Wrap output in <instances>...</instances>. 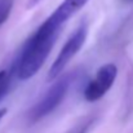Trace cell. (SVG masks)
I'll return each instance as SVG.
<instances>
[{"instance_id": "obj_3", "label": "cell", "mask_w": 133, "mask_h": 133, "mask_svg": "<svg viewBox=\"0 0 133 133\" xmlns=\"http://www.w3.org/2000/svg\"><path fill=\"white\" fill-rule=\"evenodd\" d=\"M87 36H88V23L85 21H83L72 31L70 38L63 44L61 52L58 53L57 58L53 61V63L48 71V75H46L48 80H54L58 75H61L63 69L74 58V56L83 48V45L87 40Z\"/></svg>"}, {"instance_id": "obj_9", "label": "cell", "mask_w": 133, "mask_h": 133, "mask_svg": "<svg viewBox=\"0 0 133 133\" xmlns=\"http://www.w3.org/2000/svg\"><path fill=\"white\" fill-rule=\"evenodd\" d=\"M40 1H42V0H27V1H26V8H27V9H32V8L36 6Z\"/></svg>"}, {"instance_id": "obj_5", "label": "cell", "mask_w": 133, "mask_h": 133, "mask_svg": "<svg viewBox=\"0 0 133 133\" xmlns=\"http://www.w3.org/2000/svg\"><path fill=\"white\" fill-rule=\"evenodd\" d=\"M89 0H63L54 10L53 13L46 18L53 25L62 27L63 23H66L76 12H79Z\"/></svg>"}, {"instance_id": "obj_11", "label": "cell", "mask_w": 133, "mask_h": 133, "mask_svg": "<svg viewBox=\"0 0 133 133\" xmlns=\"http://www.w3.org/2000/svg\"><path fill=\"white\" fill-rule=\"evenodd\" d=\"M123 1H128L129 3V1H133V0H123Z\"/></svg>"}, {"instance_id": "obj_2", "label": "cell", "mask_w": 133, "mask_h": 133, "mask_svg": "<svg viewBox=\"0 0 133 133\" xmlns=\"http://www.w3.org/2000/svg\"><path fill=\"white\" fill-rule=\"evenodd\" d=\"M75 80V74H66L62 76H57L53 84L44 92V94L39 98V101L30 109L29 111V120L31 123H36L40 119L45 118L50 112H53L65 99L66 94L69 93L71 84Z\"/></svg>"}, {"instance_id": "obj_8", "label": "cell", "mask_w": 133, "mask_h": 133, "mask_svg": "<svg viewBox=\"0 0 133 133\" xmlns=\"http://www.w3.org/2000/svg\"><path fill=\"white\" fill-rule=\"evenodd\" d=\"M90 124H92V120H89V122H87V123H84L82 127H79L76 131H74L72 133H87V131L90 128Z\"/></svg>"}, {"instance_id": "obj_4", "label": "cell", "mask_w": 133, "mask_h": 133, "mask_svg": "<svg viewBox=\"0 0 133 133\" xmlns=\"http://www.w3.org/2000/svg\"><path fill=\"white\" fill-rule=\"evenodd\" d=\"M118 75V67L114 63H106L101 66L94 78L85 85L83 96L87 102H96L101 99L114 85Z\"/></svg>"}, {"instance_id": "obj_10", "label": "cell", "mask_w": 133, "mask_h": 133, "mask_svg": "<svg viewBox=\"0 0 133 133\" xmlns=\"http://www.w3.org/2000/svg\"><path fill=\"white\" fill-rule=\"evenodd\" d=\"M6 112H8V110L5 109V107H3V109H0V122H1V119L6 115Z\"/></svg>"}, {"instance_id": "obj_7", "label": "cell", "mask_w": 133, "mask_h": 133, "mask_svg": "<svg viewBox=\"0 0 133 133\" xmlns=\"http://www.w3.org/2000/svg\"><path fill=\"white\" fill-rule=\"evenodd\" d=\"M14 0H0V27L8 21Z\"/></svg>"}, {"instance_id": "obj_6", "label": "cell", "mask_w": 133, "mask_h": 133, "mask_svg": "<svg viewBox=\"0 0 133 133\" xmlns=\"http://www.w3.org/2000/svg\"><path fill=\"white\" fill-rule=\"evenodd\" d=\"M13 72L10 70H0V102L6 97L12 88Z\"/></svg>"}, {"instance_id": "obj_1", "label": "cell", "mask_w": 133, "mask_h": 133, "mask_svg": "<svg viewBox=\"0 0 133 133\" xmlns=\"http://www.w3.org/2000/svg\"><path fill=\"white\" fill-rule=\"evenodd\" d=\"M61 27L53 25L48 19L35 30V32L26 40L22 46L12 72L19 80L31 79L44 65Z\"/></svg>"}]
</instances>
